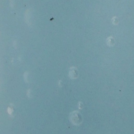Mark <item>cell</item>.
I'll return each instance as SVG.
<instances>
[{"label": "cell", "mask_w": 134, "mask_h": 134, "mask_svg": "<svg viewBox=\"0 0 134 134\" xmlns=\"http://www.w3.org/2000/svg\"><path fill=\"white\" fill-rule=\"evenodd\" d=\"M80 115L79 113L76 111L73 112L70 114L69 118L73 124L78 125L81 123V121Z\"/></svg>", "instance_id": "obj_1"}, {"label": "cell", "mask_w": 134, "mask_h": 134, "mask_svg": "<svg viewBox=\"0 0 134 134\" xmlns=\"http://www.w3.org/2000/svg\"><path fill=\"white\" fill-rule=\"evenodd\" d=\"M70 69L69 72V75L70 77L74 79L76 78L77 75L76 69L75 67H72Z\"/></svg>", "instance_id": "obj_2"}]
</instances>
